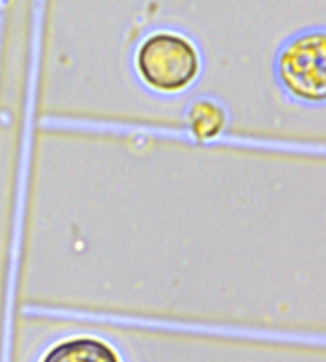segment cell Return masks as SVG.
I'll list each match as a JSON object with an SVG mask.
<instances>
[{
  "mask_svg": "<svg viewBox=\"0 0 326 362\" xmlns=\"http://www.w3.org/2000/svg\"><path fill=\"white\" fill-rule=\"evenodd\" d=\"M131 62L143 88L164 98L191 90L204 72L203 48L185 30L172 28L153 29L143 35Z\"/></svg>",
  "mask_w": 326,
  "mask_h": 362,
  "instance_id": "1",
  "label": "cell"
},
{
  "mask_svg": "<svg viewBox=\"0 0 326 362\" xmlns=\"http://www.w3.org/2000/svg\"><path fill=\"white\" fill-rule=\"evenodd\" d=\"M272 76L288 101L318 109L326 103V29H299L280 43L272 59Z\"/></svg>",
  "mask_w": 326,
  "mask_h": 362,
  "instance_id": "2",
  "label": "cell"
},
{
  "mask_svg": "<svg viewBox=\"0 0 326 362\" xmlns=\"http://www.w3.org/2000/svg\"><path fill=\"white\" fill-rule=\"evenodd\" d=\"M40 362H121V358L105 340L80 335L56 343Z\"/></svg>",
  "mask_w": 326,
  "mask_h": 362,
  "instance_id": "3",
  "label": "cell"
},
{
  "mask_svg": "<svg viewBox=\"0 0 326 362\" xmlns=\"http://www.w3.org/2000/svg\"><path fill=\"white\" fill-rule=\"evenodd\" d=\"M185 120L193 134L199 139H212L228 127L229 112L222 99L212 95H203L194 98L186 105Z\"/></svg>",
  "mask_w": 326,
  "mask_h": 362,
  "instance_id": "4",
  "label": "cell"
}]
</instances>
